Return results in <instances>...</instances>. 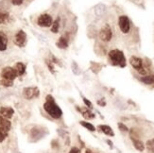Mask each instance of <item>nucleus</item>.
I'll use <instances>...</instances> for the list:
<instances>
[{
  "label": "nucleus",
  "instance_id": "1",
  "mask_svg": "<svg viewBox=\"0 0 154 153\" xmlns=\"http://www.w3.org/2000/svg\"><path fill=\"white\" fill-rule=\"evenodd\" d=\"M45 99H46V101L44 104L45 111L53 118H55V119L61 118L62 115H63V111L55 103V100H54V98H53V96L48 95V96H46Z\"/></svg>",
  "mask_w": 154,
  "mask_h": 153
},
{
  "label": "nucleus",
  "instance_id": "2",
  "mask_svg": "<svg viewBox=\"0 0 154 153\" xmlns=\"http://www.w3.org/2000/svg\"><path fill=\"white\" fill-rule=\"evenodd\" d=\"M109 61L115 66H120V67L126 66V58L123 52L118 49H113L109 52Z\"/></svg>",
  "mask_w": 154,
  "mask_h": 153
},
{
  "label": "nucleus",
  "instance_id": "3",
  "mask_svg": "<svg viewBox=\"0 0 154 153\" xmlns=\"http://www.w3.org/2000/svg\"><path fill=\"white\" fill-rule=\"evenodd\" d=\"M130 63L131 64V66L135 70H137L141 75H146V70L144 67L143 64V60L140 59L136 56H132L130 59Z\"/></svg>",
  "mask_w": 154,
  "mask_h": 153
},
{
  "label": "nucleus",
  "instance_id": "4",
  "mask_svg": "<svg viewBox=\"0 0 154 153\" xmlns=\"http://www.w3.org/2000/svg\"><path fill=\"white\" fill-rule=\"evenodd\" d=\"M112 37V31L109 25H105L99 31V38L103 42H110Z\"/></svg>",
  "mask_w": 154,
  "mask_h": 153
},
{
  "label": "nucleus",
  "instance_id": "5",
  "mask_svg": "<svg viewBox=\"0 0 154 153\" xmlns=\"http://www.w3.org/2000/svg\"><path fill=\"white\" fill-rule=\"evenodd\" d=\"M118 25L120 30H121L123 33H129L130 29H131V22L130 19L128 18V16L126 15H121L118 19Z\"/></svg>",
  "mask_w": 154,
  "mask_h": 153
},
{
  "label": "nucleus",
  "instance_id": "6",
  "mask_svg": "<svg viewBox=\"0 0 154 153\" xmlns=\"http://www.w3.org/2000/svg\"><path fill=\"white\" fill-rule=\"evenodd\" d=\"M18 74L14 68L12 67H5L1 72V78L5 79H9V81H12L17 78Z\"/></svg>",
  "mask_w": 154,
  "mask_h": 153
},
{
  "label": "nucleus",
  "instance_id": "7",
  "mask_svg": "<svg viewBox=\"0 0 154 153\" xmlns=\"http://www.w3.org/2000/svg\"><path fill=\"white\" fill-rule=\"evenodd\" d=\"M52 17L49 14H42L40 15L37 19V24L40 26H43V28H48V26H52Z\"/></svg>",
  "mask_w": 154,
  "mask_h": 153
},
{
  "label": "nucleus",
  "instance_id": "8",
  "mask_svg": "<svg viewBox=\"0 0 154 153\" xmlns=\"http://www.w3.org/2000/svg\"><path fill=\"white\" fill-rule=\"evenodd\" d=\"M23 94L26 99L30 100V99H33L39 96V90L36 87H28L24 89Z\"/></svg>",
  "mask_w": 154,
  "mask_h": 153
},
{
  "label": "nucleus",
  "instance_id": "9",
  "mask_svg": "<svg viewBox=\"0 0 154 153\" xmlns=\"http://www.w3.org/2000/svg\"><path fill=\"white\" fill-rule=\"evenodd\" d=\"M26 34L23 30H19L14 36L15 44H17L20 47H23L26 44Z\"/></svg>",
  "mask_w": 154,
  "mask_h": 153
},
{
  "label": "nucleus",
  "instance_id": "10",
  "mask_svg": "<svg viewBox=\"0 0 154 153\" xmlns=\"http://www.w3.org/2000/svg\"><path fill=\"white\" fill-rule=\"evenodd\" d=\"M11 128V123L10 122L9 119L4 118L0 115V131H4L8 133Z\"/></svg>",
  "mask_w": 154,
  "mask_h": 153
},
{
  "label": "nucleus",
  "instance_id": "11",
  "mask_svg": "<svg viewBox=\"0 0 154 153\" xmlns=\"http://www.w3.org/2000/svg\"><path fill=\"white\" fill-rule=\"evenodd\" d=\"M14 114V111L11 107H1L0 108V115L4 118L11 119Z\"/></svg>",
  "mask_w": 154,
  "mask_h": 153
},
{
  "label": "nucleus",
  "instance_id": "12",
  "mask_svg": "<svg viewBox=\"0 0 154 153\" xmlns=\"http://www.w3.org/2000/svg\"><path fill=\"white\" fill-rule=\"evenodd\" d=\"M44 130L42 129H38V128H34L31 130L30 133V137L33 138V141H37L39 139H41L44 136Z\"/></svg>",
  "mask_w": 154,
  "mask_h": 153
},
{
  "label": "nucleus",
  "instance_id": "13",
  "mask_svg": "<svg viewBox=\"0 0 154 153\" xmlns=\"http://www.w3.org/2000/svg\"><path fill=\"white\" fill-rule=\"evenodd\" d=\"M7 45H8V38L3 32L0 31V51L6 50Z\"/></svg>",
  "mask_w": 154,
  "mask_h": 153
},
{
  "label": "nucleus",
  "instance_id": "14",
  "mask_svg": "<svg viewBox=\"0 0 154 153\" xmlns=\"http://www.w3.org/2000/svg\"><path fill=\"white\" fill-rule=\"evenodd\" d=\"M98 129L101 130L103 133H105L106 135H109V136H113V135H115V132L112 131V128L109 127V126H107V125H99Z\"/></svg>",
  "mask_w": 154,
  "mask_h": 153
},
{
  "label": "nucleus",
  "instance_id": "15",
  "mask_svg": "<svg viewBox=\"0 0 154 153\" xmlns=\"http://www.w3.org/2000/svg\"><path fill=\"white\" fill-rule=\"evenodd\" d=\"M56 44H57V46L59 48L65 49V48H67V46H68V40H67V38L62 36L61 38L59 39V41L57 42Z\"/></svg>",
  "mask_w": 154,
  "mask_h": 153
},
{
  "label": "nucleus",
  "instance_id": "16",
  "mask_svg": "<svg viewBox=\"0 0 154 153\" xmlns=\"http://www.w3.org/2000/svg\"><path fill=\"white\" fill-rule=\"evenodd\" d=\"M17 72V74L18 76H22L25 74V72H26V65L22 63H17L15 64V68H14Z\"/></svg>",
  "mask_w": 154,
  "mask_h": 153
},
{
  "label": "nucleus",
  "instance_id": "17",
  "mask_svg": "<svg viewBox=\"0 0 154 153\" xmlns=\"http://www.w3.org/2000/svg\"><path fill=\"white\" fill-rule=\"evenodd\" d=\"M106 11V8H105V6L102 5V4H98L96 6V8H95V13H96V15L100 17V16H102L104 14V12Z\"/></svg>",
  "mask_w": 154,
  "mask_h": 153
},
{
  "label": "nucleus",
  "instance_id": "18",
  "mask_svg": "<svg viewBox=\"0 0 154 153\" xmlns=\"http://www.w3.org/2000/svg\"><path fill=\"white\" fill-rule=\"evenodd\" d=\"M132 139V143H133V145H134V148L139 150V151H143L145 149V145L143 144L142 141L138 140V139H134V138H131Z\"/></svg>",
  "mask_w": 154,
  "mask_h": 153
},
{
  "label": "nucleus",
  "instance_id": "19",
  "mask_svg": "<svg viewBox=\"0 0 154 153\" xmlns=\"http://www.w3.org/2000/svg\"><path fill=\"white\" fill-rule=\"evenodd\" d=\"M140 81H141L142 82H144L145 84H148V85L154 84V75H149V76L142 77L141 78H140Z\"/></svg>",
  "mask_w": 154,
  "mask_h": 153
},
{
  "label": "nucleus",
  "instance_id": "20",
  "mask_svg": "<svg viewBox=\"0 0 154 153\" xmlns=\"http://www.w3.org/2000/svg\"><path fill=\"white\" fill-rule=\"evenodd\" d=\"M79 111L82 112V116L84 118H87V119H92L95 117V115L92 114V112L88 110V109H79Z\"/></svg>",
  "mask_w": 154,
  "mask_h": 153
},
{
  "label": "nucleus",
  "instance_id": "21",
  "mask_svg": "<svg viewBox=\"0 0 154 153\" xmlns=\"http://www.w3.org/2000/svg\"><path fill=\"white\" fill-rule=\"evenodd\" d=\"M59 29H60V21H59V19H57V20H55V21L52 23L51 31L53 33H58L59 32Z\"/></svg>",
  "mask_w": 154,
  "mask_h": 153
},
{
  "label": "nucleus",
  "instance_id": "22",
  "mask_svg": "<svg viewBox=\"0 0 154 153\" xmlns=\"http://www.w3.org/2000/svg\"><path fill=\"white\" fill-rule=\"evenodd\" d=\"M79 123H80V125L82 126V127H84V128L87 129V130H89L90 131H95V130H96V128L94 127V126H93L91 123L85 122V121H80Z\"/></svg>",
  "mask_w": 154,
  "mask_h": 153
},
{
  "label": "nucleus",
  "instance_id": "23",
  "mask_svg": "<svg viewBox=\"0 0 154 153\" xmlns=\"http://www.w3.org/2000/svg\"><path fill=\"white\" fill-rule=\"evenodd\" d=\"M146 148L151 153H154V138L146 142Z\"/></svg>",
  "mask_w": 154,
  "mask_h": 153
},
{
  "label": "nucleus",
  "instance_id": "24",
  "mask_svg": "<svg viewBox=\"0 0 154 153\" xmlns=\"http://www.w3.org/2000/svg\"><path fill=\"white\" fill-rule=\"evenodd\" d=\"M0 83H1L3 86H6V87H11L13 84V81H9V79H5V78H1V81H0Z\"/></svg>",
  "mask_w": 154,
  "mask_h": 153
},
{
  "label": "nucleus",
  "instance_id": "25",
  "mask_svg": "<svg viewBox=\"0 0 154 153\" xmlns=\"http://www.w3.org/2000/svg\"><path fill=\"white\" fill-rule=\"evenodd\" d=\"M9 18V15L7 13L1 12L0 11V24H5L7 22V20Z\"/></svg>",
  "mask_w": 154,
  "mask_h": 153
},
{
  "label": "nucleus",
  "instance_id": "26",
  "mask_svg": "<svg viewBox=\"0 0 154 153\" xmlns=\"http://www.w3.org/2000/svg\"><path fill=\"white\" fill-rule=\"evenodd\" d=\"M72 71H73V73H74L75 75H79V73H80V70L79 68V66H78V64L75 62L72 63Z\"/></svg>",
  "mask_w": 154,
  "mask_h": 153
},
{
  "label": "nucleus",
  "instance_id": "27",
  "mask_svg": "<svg viewBox=\"0 0 154 153\" xmlns=\"http://www.w3.org/2000/svg\"><path fill=\"white\" fill-rule=\"evenodd\" d=\"M46 64H48V68H49V70L52 72V73H55V71H54V66H53V64H52V61L50 60V61H46Z\"/></svg>",
  "mask_w": 154,
  "mask_h": 153
},
{
  "label": "nucleus",
  "instance_id": "28",
  "mask_svg": "<svg viewBox=\"0 0 154 153\" xmlns=\"http://www.w3.org/2000/svg\"><path fill=\"white\" fill-rule=\"evenodd\" d=\"M83 102L85 103V105H86L88 108H90V109H92V108H93V104L88 100V99H86L85 97H83Z\"/></svg>",
  "mask_w": 154,
  "mask_h": 153
},
{
  "label": "nucleus",
  "instance_id": "29",
  "mask_svg": "<svg viewBox=\"0 0 154 153\" xmlns=\"http://www.w3.org/2000/svg\"><path fill=\"white\" fill-rule=\"evenodd\" d=\"M118 128L121 130L122 131H128L129 130L128 128H127L126 126L124 124H122V123H118Z\"/></svg>",
  "mask_w": 154,
  "mask_h": 153
},
{
  "label": "nucleus",
  "instance_id": "30",
  "mask_svg": "<svg viewBox=\"0 0 154 153\" xmlns=\"http://www.w3.org/2000/svg\"><path fill=\"white\" fill-rule=\"evenodd\" d=\"M24 2V0H11V3L13 5H15V6H20V5H22Z\"/></svg>",
  "mask_w": 154,
  "mask_h": 153
},
{
  "label": "nucleus",
  "instance_id": "31",
  "mask_svg": "<svg viewBox=\"0 0 154 153\" xmlns=\"http://www.w3.org/2000/svg\"><path fill=\"white\" fill-rule=\"evenodd\" d=\"M68 153H80V150H79L78 148L74 147V148H72L70 149V151H69Z\"/></svg>",
  "mask_w": 154,
  "mask_h": 153
},
{
  "label": "nucleus",
  "instance_id": "32",
  "mask_svg": "<svg viewBox=\"0 0 154 153\" xmlns=\"http://www.w3.org/2000/svg\"><path fill=\"white\" fill-rule=\"evenodd\" d=\"M85 153H93V151H92V150H90V149H87Z\"/></svg>",
  "mask_w": 154,
  "mask_h": 153
}]
</instances>
